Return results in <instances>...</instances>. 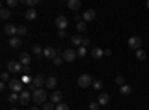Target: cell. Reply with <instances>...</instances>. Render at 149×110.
Returning <instances> with one entry per match:
<instances>
[{"instance_id":"obj_1","label":"cell","mask_w":149,"mask_h":110,"mask_svg":"<svg viewBox=\"0 0 149 110\" xmlns=\"http://www.w3.org/2000/svg\"><path fill=\"white\" fill-rule=\"evenodd\" d=\"M33 101L34 103H37V104H42V103H45V100H46V97H48V94L45 92V89H42V88H39V89H36L34 92H33Z\"/></svg>"},{"instance_id":"obj_2","label":"cell","mask_w":149,"mask_h":110,"mask_svg":"<svg viewBox=\"0 0 149 110\" xmlns=\"http://www.w3.org/2000/svg\"><path fill=\"white\" fill-rule=\"evenodd\" d=\"M58 54H60V51H58V49H55V48H51V46L43 48V57H45V58L55 59V58L58 57Z\"/></svg>"},{"instance_id":"obj_3","label":"cell","mask_w":149,"mask_h":110,"mask_svg":"<svg viewBox=\"0 0 149 110\" xmlns=\"http://www.w3.org/2000/svg\"><path fill=\"white\" fill-rule=\"evenodd\" d=\"M78 83L81 88H88L90 85H93V77L90 75H81L78 79Z\"/></svg>"},{"instance_id":"obj_4","label":"cell","mask_w":149,"mask_h":110,"mask_svg":"<svg viewBox=\"0 0 149 110\" xmlns=\"http://www.w3.org/2000/svg\"><path fill=\"white\" fill-rule=\"evenodd\" d=\"M9 88L12 89V92H22V82L19 79H10L9 80Z\"/></svg>"},{"instance_id":"obj_5","label":"cell","mask_w":149,"mask_h":110,"mask_svg":"<svg viewBox=\"0 0 149 110\" xmlns=\"http://www.w3.org/2000/svg\"><path fill=\"white\" fill-rule=\"evenodd\" d=\"M8 71L9 73H21L22 71V64L19 61H10L8 64Z\"/></svg>"},{"instance_id":"obj_6","label":"cell","mask_w":149,"mask_h":110,"mask_svg":"<svg viewBox=\"0 0 149 110\" xmlns=\"http://www.w3.org/2000/svg\"><path fill=\"white\" fill-rule=\"evenodd\" d=\"M3 31H5L6 36H12V37H15V36L18 34V27H15L14 24H5Z\"/></svg>"},{"instance_id":"obj_7","label":"cell","mask_w":149,"mask_h":110,"mask_svg":"<svg viewBox=\"0 0 149 110\" xmlns=\"http://www.w3.org/2000/svg\"><path fill=\"white\" fill-rule=\"evenodd\" d=\"M128 46L133 48V49H140V46H142V39L139 37V36H133V37L128 39Z\"/></svg>"},{"instance_id":"obj_8","label":"cell","mask_w":149,"mask_h":110,"mask_svg":"<svg viewBox=\"0 0 149 110\" xmlns=\"http://www.w3.org/2000/svg\"><path fill=\"white\" fill-rule=\"evenodd\" d=\"M55 26H57L58 30H66L67 26H69V21H67L66 17L60 15V17H57V19H55Z\"/></svg>"},{"instance_id":"obj_9","label":"cell","mask_w":149,"mask_h":110,"mask_svg":"<svg viewBox=\"0 0 149 110\" xmlns=\"http://www.w3.org/2000/svg\"><path fill=\"white\" fill-rule=\"evenodd\" d=\"M76 52H74L72 48H69V49H66L64 52H63V58H64V61H69V63H72V61H74V58H76Z\"/></svg>"},{"instance_id":"obj_10","label":"cell","mask_w":149,"mask_h":110,"mask_svg":"<svg viewBox=\"0 0 149 110\" xmlns=\"http://www.w3.org/2000/svg\"><path fill=\"white\" fill-rule=\"evenodd\" d=\"M82 18L85 22H88V21H93L95 18V10L94 9H88V10H85L84 14H82Z\"/></svg>"},{"instance_id":"obj_11","label":"cell","mask_w":149,"mask_h":110,"mask_svg":"<svg viewBox=\"0 0 149 110\" xmlns=\"http://www.w3.org/2000/svg\"><path fill=\"white\" fill-rule=\"evenodd\" d=\"M21 43H22V40H21V37H18V36L9 39V48H12V49H17V48H19Z\"/></svg>"},{"instance_id":"obj_12","label":"cell","mask_w":149,"mask_h":110,"mask_svg":"<svg viewBox=\"0 0 149 110\" xmlns=\"http://www.w3.org/2000/svg\"><path fill=\"white\" fill-rule=\"evenodd\" d=\"M30 98H31L30 91H22V92H21V95H19V101H21V104H24V106L29 104Z\"/></svg>"},{"instance_id":"obj_13","label":"cell","mask_w":149,"mask_h":110,"mask_svg":"<svg viewBox=\"0 0 149 110\" xmlns=\"http://www.w3.org/2000/svg\"><path fill=\"white\" fill-rule=\"evenodd\" d=\"M19 63L22 64V66H30V63H31V57H30V54H27V52H22L21 55H19Z\"/></svg>"},{"instance_id":"obj_14","label":"cell","mask_w":149,"mask_h":110,"mask_svg":"<svg viewBox=\"0 0 149 110\" xmlns=\"http://www.w3.org/2000/svg\"><path fill=\"white\" fill-rule=\"evenodd\" d=\"M67 6H69V9H72V10H79L81 6H82V3H81V0H69Z\"/></svg>"},{"instance_id":"obj_15","label":"cell","mask_w":149,"mask_h":110,"mask_svg":"<svg viewBox=\"0 0 149 110\" xmlns=\"http://www.w3.org/2000/svg\"><path fill=\"white\" fill-rule=\"evenodd\" d=\"M31 82L36 85V88L39 89L40 86H43V85H45V82H46V80L43 79V76H42V75H37V76H34V77H33V80H31Z\"/></svg>"},{"instance_id":"obj_16","label":"cell","mask_w":149,"mask_h":110,"mask_svg":"<svg viewBox=\"0 0 149 110\" xmlns=\"http://www.w3.org/2000/svg\"><path fill=\"white\" fill-rule=\"evenodd\" d=\"M61 100H63V94H61L60 91H54V92L51 94V103H57V104H60Z\"/></svg>"},{"instance_id":"obj_17","label":"cell","mask_w":149,"mask_h":110,"mask_svg":"<svg viewBox=\"0 0 149 110\" xmlns=\"http://www.w3.org/2000/svg\"><path fill=\"white\" fill-rule=\"evenodd\" d=\"M45 86H46L48 89H54V88L57 86V77H54V76L48 77L46 82H45Z\"/></svg>"},{"instance_id":"obj_18","label":"cell","mask_w":149,"mask_h":110,"mask_svg":"<svg viewBox=\"0 0 149 110\" xmlns=\"http://www.w3.org/2000/svg\"><path fill=\"white\" fill-rule=\"evenodd\" d=\"M103 55H104V51L103 49H100V48H93V51H91V57L93 58L98 59V58H102Z\"/></svg>"},{"instance_id":"obj_19","label":"cell","mask_w":149,"mask_h":110,"mask_svg":"<svg viewBox=\"0 0 149 110\" xmlns=\"http://www.w3.org/2000/svg\"><path fill=\"white\" fill-rule=\"evenodd\" d=\"M98 104H100V106H106L107 103H109V94H100V95H98V101H97Z\"/></svg>"},{"instance_id":"obj_20","label":"cell","mask_w":149,"mask_h":110,"mask_svg":"<svg viewBox=\"0 0 149 110\" xmlns=\"http://www.w3.org/2000/svg\"><path fill=\"white\" fill-rule=\"evenodd\" d=\"M37 17V12L31 8V9H29V10H26V19H29V21H33L34 18Z\"/></svg>"},{"instance_id":"obj_21","label":"cell","mask_w":149,"mask_h":110,"mask_svg":"<svg viewBox=\"0 0 149 110\" xmlns=\"http://www.w3.org/2000/svg\"><path fill=\"white\" fill-rule=\"evenodd\" d=\"M8 101H9V103H12V104L17 103V101H19V95H18L17 92H12V94H9V95H8Z\"/></svg>"},{"instance_id":"obj_22","label":"cell","mask_w":149,"mask_h":110,"mask_svg":"<svg viewBox=\"0 0 149 110\" xmlns=\"http://www.w3.org/2000/svg\"><path fill=\"white\" fill-rule=\"evenodd\" d=\"M9 17H10L9 9H6V8H2V9H0V18H2V19H8Z\"/></svg>"},{"instance_id":"obj_23","label":"cell","mask_w":149,"mask_h":110,"mask_svg":"<svg viewBox=\"0 0 149 110\" xmlns=\"http://www.w3.org/2000/svg\"><path fill=\"white\" fill-rule=\"evenodd\" d=\"M82 40H84L82 36H73L72 37V43L76 45V46H82Z\"/></svg>"},{"instance_id":"obj_24","label":"cell","mask_w":149,"mask_h":110,"mask_svg":"<svg viewBox=\"0 0 149 110\" xmlns=\"http://www.w3.org/2000/svg\"><path fill=\"white\" fill-rule=\"evenodd\" d=\"M119 92H121L122 95H130V94H131V86H128V85H122L121 89H119Z\"/></svg>"},{"instance_id":"obj_25","label":"cell","mask_w":149,"mask_h":110,"mask_svg":"<svg viewBox=\"0 0 149 110\" xmlns=\"http://www.w3.org/2000/svg\"><path fill=\"white\" fill-rule=\"evenodd\" d=\"M136 57H137V59L143 61V59H146V52L143 49H137L136 51Z\"/></svg>"},{"instance_id":"obj_26","label":"cell","mask_w":149,"mask_h":110,"mask_svg":"<svg viewBox=\"0 0 149 110\" xmlns=\"http://www.w3.org/2000/svg\"><path fill=\"white\" fill-rule=\"evenodd\" d=\"M33 52H34L36 55H42V54H43L42 46H40V45H33Z\"/></svg>"},{"instance_id":"obj_27","label":"cell","mask_w":149,"mask_h":110,"mask_svg":"<svg viewBox=\"0 0 149 110\" xmlns=\"http://www.w3.org/2000/svg\"><path fill=\"white\" fill-rule=\"evenodd\" d=\"M76 28H78V31H85V30H86V24H85V21H79V22L76 24Z\"/></svg>"},{"instance_id":"obj_28","label":"cell","mask_w":149,"mask_h":110,"mask_svg":"<svg viewBox=\"0 0 149 110\" xmlns=\"http://www.w3.org/2000/svg\"><path fill=\"white\" fill-rule=\"evenodd\" d=\"M93 88H94V89H97V91H100V89L103 88L102 80H94V82H93Z\"/></svg>"},{"instance_id":"obj_29","label":"cell","mask_w":149,"mask_h":110,"mask_svg":"<svg viewBox=\"0 0 149 110\" xmlns=\"http://www.w3.org/2000/svg\"><path fill=\"white\" fill-rule=\"evenodd\" d=\"M55 110H70V107H69V104H66V103H60V104H57Z\"/></svg>"},{"instance_id":"obj_30","label":"cell","mask_w":149,"mask_h":110,"mask_svg":"<svg viewBox=\"0 0 149 110\" xmlns=\"http://www.w3.org/2000/svg\"><path fill=\"white\" fill-rule=\"evenodd\" d=\"M76 54H78V57H81V58H82V57H85V55H86V48L79 46V49H78V52H76Z\"/></svg>"},{"instance_id":"obj_31","label":"cell","mask_w":149,"mask_h":110,"mask_svg":"<svg viewBox=\"0 0 149 110\" xmlns=\"http://www.w3.org/2000/svg\"><path fill=\"white\" fill-rule=\"evenodd\" d=\"M18 0H6V5L9 6V8H15V6H18Z\"/></svg>"},{"instance_id":"obj_32","label":"cell","mask_w":149,"mask_h":110,"mask_svg":"<svg viewBox=\"0 0 149 110\" xmlns=\"http://www.w3.org/2000/svg\"><path fill=\"white\" fill-rule=\"evenodd\" d=\"M88 107H90V110H98V109H100V104L95 103V101H91Z\"/></svg>"},{"instance_id":"obj_33","label":"cell","mask_w":149,"mask_h":110,"mask_svg":"<svg viewBox=\"0 0 149 110\" xmlns=\"http://www.w3.org/2000/svg\"><path fill=\"white\" fill-rule=\"evenodd\" d=\"M26 33H27V27H24V26L18 27V36H24Z\"/></svg>"},{"instance_id":"obj_34","label":"cell","mask_w":149,"mask_h":110,"mask_svg":"<svg viewBox=\"0 0 149 110\" xmlns=\"http://www.w3.org/2000/svg\"><path fill=\"white\" fill-rule=\"evenodd\" d=\"M43 110H55L54 103H45L43 104Z\"/></svg>"},{"instance_id":"obj_35","label":"cell","mask_w":149,"mask_h":110,"mask_svg":"<svg viewBox=\"0 0 149 110\" xmlns=\"http://www.w3.org/2000/svg\"><path fill=\"white\" fill-rule=\"evenodd\" d=\"M115 83L119 85V86H122V85H124V77L122 76H116L115 77Z\"/></svg>"},{"instance_id":"obj_36","label":"cell","mask_w":149,"mask_h":110,"mask_svg":"<svg viewBox=\"0 0 149 110\" xmlns=\"http://www.w3.org/2000/svg\"><path fill=\"white\" fill-rule=\"evenodd\" d=\"M63 61H64V58H61V57H57L55 59H52V63H54L55 66H60V64H63Z\"/></svg>"},{"instance_id":"obj_37","label":"cell","mask_w":149,"mask_h":110,"mask_svg":"<svg viewBox=\"0 0 149 110\" xmlns=\"http://www.w3.org/2000/svg\"><path fill=\"white\" fill-rule=\"evenodd\" d=\"M30 71H31L30 66H22V73L24 75H30Z\"/></svg>"},{"instance_id":"obj_38","label":"cell","mask_w":149,"mask_h":110,"mask_svg":"<svg viewBox=\"0 0 149 110\" xmlns=\"http://www.w3.org/2000/svg\"><path fill=\"white\" fill-rule=\"evenodd\" d=\"M58 37H61V39H64L66 36H67V33H66V30H58Z\"/></svg>"},{"instance_id":"obj_39","label":"cell","mask_w":149,"mask_h":110,"mask_svg":"<svg viewBox=\"0 0 149 110\" xmlns=\"http://www.w3.org/2000/svg\"><path fill=\"white\" fill-rule=\"evenodd\" d=\"M0 77H2V82H6V80L9 79V73H8V71H3V73H2V76H0Z\"/></svg>"},{"instance_id":"obj_40","label":"cell","mask_w":149,"mask_h":110,"mask_svg":"<svg viewBox=\"0 0 149 110\" xmlns=\"http://www.w3.org/2000/svg\"><path fill=\"white\" fill-rule=\"evenodd\" d=\"M26 3H27L29 6H34V5L39 3V0H26Z\"/></svg>"},{"instance_id":"obj_41","label":"cell","mask_w":149,"mask_h":110,"mask_svg":"<svg viewBox=\"0 0 149 110\" xmlns=\"http://www.w3.org/2000/svg\"><path fill=\"white\" fill-rule=\"evenodd\" d=\"M29 89H30V91H33V92L36 91V85H34L33 82H30V83H29Z\"/></svg>"},{"instance_id":"obj_42","label":"cell","mask_w":149,"mask_h":110,"mask_svg":"<svg viewBox=\"0 0 149 110\" xmlns=\"http://www.w3.org/2000/svg\"><path fill=\"white\" fill-rule=\"evenodd\" d=\"M88 45H90V39H84V40H82V46H84V48L88 46Z\"/></svg>"},{"instance_id":"obj_43","label":"cell","mask_w":149,"mask_h":110,"mask_svg":"<svg viewBox=\"0 0 149 110\" xmlns=\"http://www.w3.org/2000/svg\"><path fill=\"white\" fill-rule=\"evenodd\" d=\"M104 55L110 57V55H112V51H110V49H106V51H104Z\"/></svg>"},{"instance_id":"obj_44","label":"cell","mask_w":149,"mask_h":110,"mask_svg":"<svg viewBox=\"0 0 149 110\" xmlns=\"http://www.w3.org/2000/svg\"><path fill=\"white\" fill-rule=\"evenodd\" d=\"M29 110H39V109H37V107H30Z\"/></svg>"},{"instance_id":"obj_45","label":"cell","mask_w":149,"mask_h":110,"mask_svg":"<svg viewBox=\"0 0 149 110\" xmlns=\"http://www.w3.org/2000/svg\"><path fill=\"white\" fill-rule=\"evenodd\" d=\"M146 8L149 9V0H148V2H146Z\"/></svg>"},{"instance_id":"obj_46","label":"cell","mask_w":149,"mask_h":110,"mask_svg":"<svg viewBox=\"0 0 149 110\" xmlns=\"http://www.w3.org/2000/svg\"><path fill=\"white\" fill-rule=\"evenodd\" d=\"M10 110H18L17 107H10Z\"/></svg>"}]
</instances>
